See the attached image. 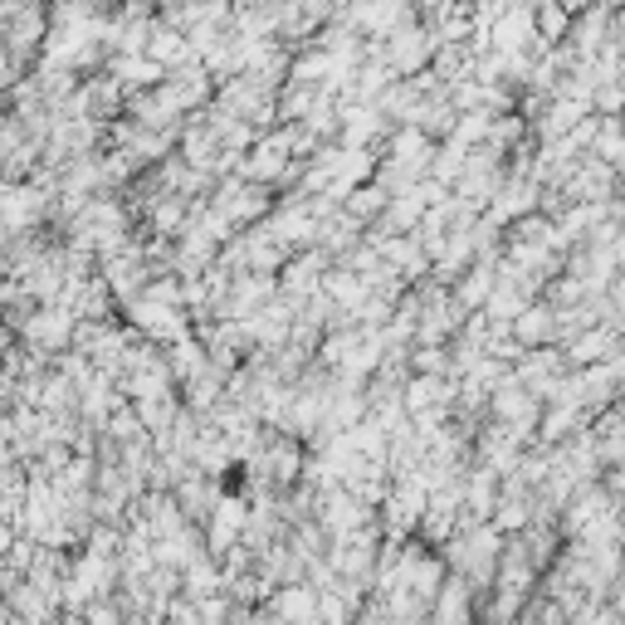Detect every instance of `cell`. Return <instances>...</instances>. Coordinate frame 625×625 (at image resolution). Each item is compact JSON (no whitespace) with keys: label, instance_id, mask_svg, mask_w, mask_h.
<instances>
[{"label":"cell","instance_id":"cell-1","mask_svg":"<svg viewBox=\"0 0 625 625\" xmlns=\"http://www.w3.org/2000/svg\"><path fill=\"white\" fill-rule=\"evenodd\" d=\"M112 79L128 83V88H162L166 69L152 54H122V59H112Z\"/></svg>","mask_w":625,"mask_h":625},{"label":"cell","instance_id":"cell-2","mask_svg":"<svg viewBox=\"0 0 625 625\" xmlns=\"http://www.w3.org/2000/svg\"><path fill=\"white\" fill-rule=\"evenodd\" d=\"M518 338L523 342H547L552 338V312L547 308H528L523 318H518Z\"/></svg>","mask_w":625,"mask_h":625},{"label":"cell","instance_id":"cell-3","mask_svg":"<svg viewBox=\"0 0 625 625\" xmlns=\"http://www.w3.org/2000/svg\"><path fill=\"white\" fill-rule=\"evenodd\" d=\"M328 294L338 298V304H362L367 284H362V279H352V274H332V279H328Z\"/></svg>","mask_w":625,"mask_h":625},{"label":"cell","instance_id":"cell-4","mask_svg":"<svg viewBox=\"0 0 625 625\" xmlns=\"http://www.w3.org/2000/svg\"><path fill=\"white\" fill-rule=\"evenodd\" d=\"M484 294H488V274H474V279H464V288H460V298H464V304H479Z\"/></svg>","mask_w":625,"mask_h":625}]
</instances>
